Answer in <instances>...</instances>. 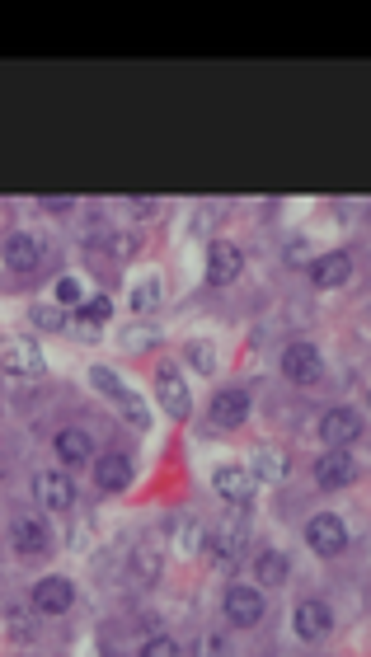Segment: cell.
I'll return each instance as SVG.
<instances>
[{
    "instance_id": "1",
    "label": "cell",
    "mask_w": 371,
    "mask_h": 657,
    "mask_svg": "<svg viewBox=\"0 0 371 657\" xmlns=\"http://www.w3.org/2000/svg\"><path fill=\"white\" fill-rule=\"evenodd\" d=\"M90 385H94V390H104V395H109L113 404L127 413V423H132V428H151V409H146L137 390H132L127 381H118L109 367H94L90 371Z\"/></svg>"
},
{
    "instance_id": "2",
    "label": "cell",
    "mask_w": 371,
    "mask_h": 657,
    "mask_svg": "<svg viewBox=\"0 0 371 657\" xmlns=\"http://www.w3.org/2000/svg\"><path fill=\"white\" fill-rule=\"evenodd\" d=\"M0 371H10V376H43L47 371L43 348L24 334H5L0 338Z\"/></svg>"
},
{
    "instance_id": "3",
    "label": "cell",
    "mask_w": 371,
    "mask_h": 657,
    "mask_svg": "<svg viewBox=\"0 0 371 657\" xmlns=\"http://www.w3.org/2000/svg\"><path fill=\"white\" fill-rule=\"evenodd\" d=\"M306 540L315 554L334 559V554L348 550V526H343V517H334V512H320V517L306 521Z\"/></svg>"
},
{
    "instance_id": "4",
    "label": "cell",
    "mask_w": 371,
    "mask_h": 657,
    "mask_svg": "<svg viewBox=\"0 0 371 657\" xmlns=\"http://www.w3.org/2000/svg\"><path fill=\"white\" fill-rule=\"evenodd\" d=\"M282 376L296 385H315L325 376V357L315 343H292V348L282 352Z\"/></svg>"
},
{
    "instance_id": "5",
    "label": "cell",
    "mask_w": 371,
    "mask_h": 657,
    "mask_svg": "<svg viewBox=\"0 0 371 657\" xmlns=\"http://www.w3.org/2000/svg\"><path fill=\"white\" fill-rule=\"evenodd\" d=\"M10 540H15L19 554H47L52 550V531L38 512H15L10 517Z\"/></svg>"
},
{
    "instance_id": "6",
    "label": "cell",
    "mask_w": 371,
    "mask_h": 657,
    "mask_svg": "<svg viewBox=\"0 0 371 657\" xmlns=\"http://www.w3.org/2000/svg\"><path fill=\"white\" fill-rule=\"evenodd\" d=\"M33 498H38V507H47V512H66V507L76 503V484H71L66 470H43L33 479Z\"/></svg>"
},
{
    "instance_id": "7",
    "label": "cell",
    "mask_w": 371,
    "mask_h": 657,
    "mask_svg": "<svg viewBox=\"0 0 371 657\" xmlns=\"http://www.w3.org/2000/svg\"><path fill=\"white\" fill-rule=\"evenodd\" d=\"M292 625H296V634H301L306 643H315V639H325L329 629H334V611H329L320 596H306V601H296Z\"/></svg>"
},
{
    "instance_id": "8",
    "label": "cell",
    "mask_w": 371,
    "mask_h": 657,
    "mask_svg": "<svg viewBox=\"0 0 371 657\" xmlns=\"http://www.w3.org/2000/svg\"><path fill=\"white\" fill-rule=\"evenodd\" d=\"M240 273H245V254H240V245L217 240V245L207 249V282H212V287H231Z\"/></svg>"
},
{
    "instance_id": "9",
    "label": "cell",
    "mask_w": 371,
    "mask_h": 657,
    "mask_svg": "<svg viewBox=\"0 0 371 657\" xmlns=\"http://www.w3.org/2000/svg\"><path fill=\"white\" fill-rule=\"evenodd\" d=\"M155 390H160V409L170 413L174 423H184L188 413H193V399H188V385H184V376L174 367H160L155 371Z\"/></svg>"
},
{
    "instance_id": "10",
    "label": "cell",
    "mask_w": 371,
    "mask_h": 657,
    "mask_svg": "<svg viewBox=\"0 0 371 657\" xmlns=\"http://www.w3.org/2000/svg\"><path fill=\"white\" fill-rule=\"evenodd\" d=\"M221 611H226V620L240 629H254L263 620V592H254V587H231L226 592V601H221Z\"/></svg>"
},
{
    "instance_id": "11",
    "label": "cell",
    "mask_w": 371,
    "mask_h": 657,
    "mask_svg": "<svg viewBox=\"0 0 371 657\" xmlns=\"http://www.w3.org/2000/svg\"><path fill=\"white\" fill-rule=\"evenodd\" d=\"M71 601H76V582L62 578V573H52V578H43L38 587H33V606H38L43 615L71 611Z\"/></svg>"
},
{
    "instance_id": "12",
    "label": "cell",
    "mask_w": 371,
    "mask_h": 657,
    "mask_svg": "<svg viewBox=\"0 0 371 657\" xmlns=\"http://www.w3.org/2000/svg\"><path fill=\"white\" fill-rule=\"evenodd\" d=\"M353 479H357V460L348 451H325L315 460V484L320 489H348Z\"/></svg>"
},
{
    "instance_id": "13",
    "label": "cell",
    "mask_w": 371,
    "mask_h": 657,
    "mask_svg": "<svg viewBox=\"0 0 371 657\" xmlns=\"http://www.w3.org/2000/svg\"><path fill=\"white\" fill-rule=\"evenodd\" d=\"M212 489H217L226 503L245 507L249 498H254V474H249L245 465H217V470H212Z\"/></svg>"
},
{
    "instance_id": "14",
    "label": "cell",
    "mask_w": 371,
    "mask_h": 657,
    "mask_svg": "<svg viewBox=\"0 0 371 657\" xmlns=\"http://www.w3.org/2000/svg\"><path fill=\"white\" fill-rule=\"evenodd\" d=\"M94 484L104 493H123L132 484V460L123 451H104V456L94 460Z\"/></svg>"
},
{
    "instance_id": "15",
    "label": "cell",
    "mask_w": 371,
    "mask_h": 657,
    "mask_svg": "<svg viewBox=\"0 0 371 657\" xmlns=\"http://www.w3.org/2000/svg\"><path fill=\"white\" fill-rule=\"evenodd\" d=\"M320 437H325L334 451H343L348 442L362 437V418H357L353 409H329L325 418H320Z\"/></svg>"
},
{
    "instance_id": "16",
    "label": "cell",
    "mask_w": 371,
    "mask_h": 657,
    "mask_svg": "<svg viewBox=\"0 0 371 657\" xmlns=\"http://www.w3.org/2000/svg\"><path fill=\"white\" fill-rule=\"evenodd\" d=\"M0 259L10 263L15 273H29V268H38V259H43V245L33 240V235H5V245H0Z\"/></svg>"
},
{
    "instance_id": "17",
    "label": "cell",
    "mask_w": 371,
    "mask_h": 657,
    "mask_svg": "<svg viewBox=\"0 0 371 657\" xmlns=\"http://www.w3.org/2000/svg\"><path fill=\"white\" fill-rule=\"evenodd\" d=\"M245 418H249L245 390H221V395H212V423H217V428H240Z\"/></svg>"
},
{
    "instance_id": "18",
    "label": "cell",
    "mask_w": 371,
    "mask_h": 657,
    "mask_svg": "<svg viewBox=\"0 0 371 657\" xmlns=\"http://www.w3.org/2000/svg\"><path fill=\"white\" fill-rule=\"evenodd\" d=\"M165 531H170V540L179 545L184 554H198L202 545H207V535H202V521L188 517V512H174L170 521H165Z\"/></svg>"
},
{
    "instance_id": "19",
    "label": "cell",
    "mask_w": 371,
    "mask_h": 657,
    "mask_svg": "<svg viewBox=\"0 0 371 657\" xmlns=\"http://www.w3.org/2000/svg\"><path fill=\"white\" fill-rule=\"evenodd\" d=\"M348 273H353V259H348V254H325V259L310 263V282H315V287H343Z\"/></svg>"
},
{
    "instance_id": "20",
    "label": "cell",
    "mask_w": 371,
    "mask_h": 657,
    "mask_svg": "<svg viewBox=\"0 0 371 657\" xmlns=\"http://www.w3.org/2000/svg\"><path fill=\"white\" fill-rule=\"evenodd\" d=\"M57 456H62L66 465H85V460L94 456L90 432H80V428H62V432H57Z\"/></svg>"
},
{
    "instance_id": "21",
    "label": "cell",
    "mask_w": 371,
    "mask_h": 657,
    "mask_svg": "<svg viewBox=\"0 0 371 657\" xmlns=\"http://www.w3.org/2000/svg\"><path fill=\"white\" fill-rule=\"evenodd\" d=\"M160 568H165V554H160V545H155V540H141V545H132V573H137L141 582H155V578H160Z\"/></svg>"
},
{
    "instance_id": "22",
    "label": "cell",
    "mask_w": 371,
    "mask_h": 657,
    "mask_svg": "<svg viewBox=\"0 0 371 657\" xmlns=\"http://www.w3.org/2000/svg\"><path fill=\"white\" fill-rule=\"evenodd\" d=\"M184 357H188V367L198 371V376H217V348H212L207 338H188Z\"/></svg>"
},
{
    "instance_id": "23",
    "label": "cell",
    "mask_w": 371,
    "mask_h": 657,
    "mask_svg": "<svg viewBox=\"0 0 371 657\" xmlns=\"http://www.w3.org/2000/svg\"><path fill=\"white\" fill-rule=\"evenodd\" d=\"M5 625H10V634H15L19 643H29L33 634H38V625H33V611L24 606V601H10V606H5Z\"/></svg>"
},
{
    "instance_id": "24",
    "label": "cell",
    "mask_w": 371,
    "mask_h": 657,
    "mask_svg": "<svg viewBox=\"0 0 371 657\" xmlns=\"http://www.w3.org/2000/svg\"><path fill=\"white\" fill-rule=\"evenodd\" d=\"M160 306V277H141L137 287H132V310L137 315H151Z\"/></svg>"
},
{
    "instance_id": "25",
    "label": "cell",
    "mask_w": 371,
    "mask_h": 657,
    "mask_svg": "<svg viewBox=\"0 0 371 657\" xmlns=\"http://www.w3.org/2000/svg\"><path fill=\"white\" fill-rule=\"evenodd\" d=\"M259 578L268 582V587H282V582H287V554H278V550L259 554Z\"/></svg>"
},
{
    "instance_id": "26",
    "label": "cell",
    "mask_w": 371,
    "mask_h": 657,
    "mask_svg": "<svg viewBox=\"0 0 371 657\" xmlns=\"http://www.w3.org/2000/svg\"><path fill=\"white\" fill-rule=\"evenodd\" d=\"M155 324H132V329H123V334H118V343H123L127 352H141V348H155Z\"/></svg>"
},
{
    "instance_id": "27",
    "label": "cell",
    "mask_w": 371,
    "mask_h": 657,
    "mask_svg": "<svg viewBox=\"0 0 371 657\" xmlns=\"http://www.w3.org/2000/svg\"><path fill=\"white\" fill-rule=\"evenodd\" d=\"M109 315H113V301H109V296H94V301H80V310H76V320H90V329H94V324H99V320H109Z\"/></svg>"
},
{
    "instance_id": "28",
    "label": "cell",
    "mask_w": 371,
    "mask_h": 657,
    "mask_svg": "<svg viewBox=\"0 0 371 657\" xmlns=\"http://www.w3.org/2000/svg\"><path fill=\"white\" fill-rule=\"evenodd\" d=\"M198 657H235L231 639H226V634H202V639H198Z\"/></svg>"
},
{
    "instance_id": "29",
    "label": "cell",
    "mask_w": 371,
    "mask_h": 657,
    "mask_svg": "<svg viewBox=\"0 0 371 657\" xmlns=\"http://www.w3.org/2000/svg\"><path fill=\"white\" fill-rule=\"evenodd\" d=\"M33 324H38L43 334H57V329L66 324V315L57 306H33Z\"/></svg>"
},
{
    "instance_id": "30",
    "label": "cell",
    "mask_w": 371,
    "mask_h": 657,
    "mask_svg": "<svg viewBox=\"0 0 371 657\" xmlns=\"http://www.w3.org/2000/svg\"><path fill=\"white\" fill-rule=\"evenodd\" d=\"M57 301H66V306H80V301H85V291H80L76 277H62V282H57Z\"/></svg>"
},
{
    "instance_id": "31",
    "label": "cell",
    "mask_w": 371,
    "mask_h": 657,
    "mask_svg": "<svg viewBox=\"0 0 371 657\" xmlns=\"http://www.w3.org/2000/svg\"><path fill=\"white\" fill-rule=\"evenodd\" d=\"M141 657H179V643L174 639H151L141 648Z\"/></svg>"
},
{
    "instance_id": "32",
    "label": "cell",
    "mask_w": 371,
    "mask_h": 657,
    "mask_svg": "<svg viewBox=\"0 0 371 657\" xmlns=\"http://www.w3.org/2000/svg\"><path fill=\"white\" fill-rule=\"evenodd\" d=\"M254 465H259V470H254L259 479H282V460L278 456H259Z\"/></svg>"
},
{
    "instance_id": "33",
    "label": "cell",
    "mask_w": 371,
    "mask_h": 657,
    "mask_svg": "<svg viewBox=\"0 0 371 657\" xmlns=\"http://www.w3.org/2000/svg\"><path fill=\"white\" fill-rule=\"evenodd\" d=\"M132 207H137V216H155V212H160L151 198H132Z\"/></svg>"
},
{
    "instance_id": "34",
    "label": "cell",
    "mask_w": 371,
    "mask_h": 657,
    "mask_svg": "<svg viewBox=\"0 0 371 657\" xmlns=\"http://www.w3.org/2000/svg\"><path fill=\"white\" fill-rule=\"evenodd\" d=\"M0 470H5V460H0Z\"/></svg>"
}]
</instances>
